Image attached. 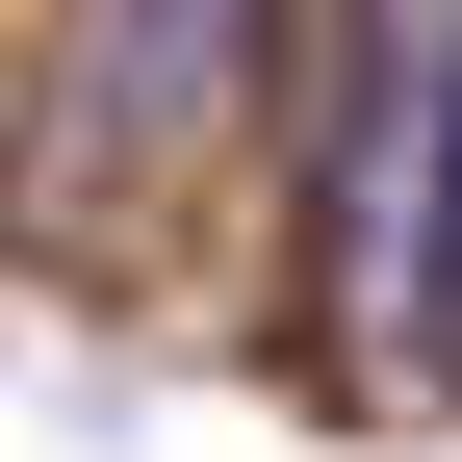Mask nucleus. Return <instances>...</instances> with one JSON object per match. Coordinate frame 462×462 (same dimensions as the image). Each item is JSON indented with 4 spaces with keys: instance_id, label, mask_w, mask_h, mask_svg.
<instances>
[{
    "instance_id": "1",
    "label": "nucleus",
    "mask_w": 462,
    "mask_h": 462,
    "mask_svg": "<svg viewBox=\"0 0 462 462\" xmlns=\"http://www.w3.org/2000/svg\"><path fill=\"white\" fill-rule=\"evenodd\" d=\"M231 103V0H103V51H78V129L103 154H180Z\"/></svg>"
},
{
    "instance_id": "2",
    "label": "nucleus",
    "mask_w": 462,
    "mask_h": 462,
    "mask_svg": "<svg viewBox=\"0 0 462 462\" xmlns=\"http://www.w3.org/2000/svg\"><path fill=\"white\" fill-rule=\"evenodd\" d=\"M385 180H411V360L462 385V0L411 26V154H385Z\"/></svg>"
}]
</instances>
